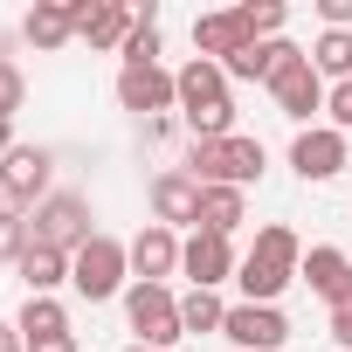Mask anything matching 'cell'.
Masks as SVG:
<instances>
[{"label": "cell", "mask_w": 352, "mask_h": 352, "mask_svg": "<svg viewBox=\"0 0 352 352\" xmlns=\"http://www.w3.org/2000/svg\"><path fill=\"white\" fill-rule=\"evenodd\" d=\"M14 270H21L28 297H56V290L69 283V256H63V249H42V242H28V256H21Z\"/></svg>", "instance_id": "ac0fdd59"}, {"label": "cell", "mask_w": 352, "mask_h": 352, "mask_svg": "<svg viewBox=\"0 0 352 352\" xmlns=\"http://www.w3.org/2000/svg\"><path fill=\"white\" fill-rule=\"evenodd\" d=\"M297 270H304V242H297V228H283V221L256 228V242H249V256H242V270H235L242 304H276V297L297 283Z\"/></svg>", "instance_id": "6da1fadb"}, {"label": "cell", "mask_w": 352, "mask_h": 352, "mask_svg": "<svg viewBox=\"0 0 352 352\" xmlns=\"http://www.w3.org/2000/svg\"><path fill=\"white\" fill-rule=\"evenodd\" d=\"M124 324H131L138 345H152V352H166V345L187 338V331H180V297H173L166 283H131V290H124Z\"/></svg>", "instance_id": "5b68a950"}, {"label": "cell", "mask_w": 352, "mask_h": 352, "mask_svg": "<svg viewBox=\"0 0 352 352\" xmlns=\"http://www.w3.org/2000/svg\"><path fill=\"white\" fill-rule=\"evenodd\" d=\"M249 49V35H242V14L228 8V14H201L194 21V56H208V63H228V56H242Z\"/></svg>", "instance_id": "e0dca14e"}, {"label": "cell", "mask_w": 352, "mask_h": 352, "mask_svg": "<svg viewBox=\"0 0 352 352\" xmlns=\"http://www.w3.org/2000/svg\"><path fill=\"white\" fill-rule=\"evenodd\" d=\"M263 166H270V152H263V138H214V145H194L187 152V173H194V180L201 187H256L263 180Z\"/></svg>", "instance_id": "3957f363"}, {"label": "cell", "mask_w": 352, "mask_h": 352, "mask_svg": "<svg viewBox=\"0 0 352 352\" xmlns=\"http://www.w3.org/2000/svg\"><path fill=\"white\" fill-rule=\"evenodd\" d=\"M21 104H28V76H21L14 56H0V118H14Z\"/></svg>", "instance_id": "4316f807"}, {"label": "cell", "mask_w": 352, "mask_h": 352, "mask_svg": "<svg viewBox=\"0 0 352 352\" xmlns=\"http://www.w3.org/2000/svg\"><path fill=\"white\" fill-rule=\"evenodd\" d=\"M124 69H152L159 63V8H152V0H145V8H138V21H131V35H124Z\"/></svg>", "instance_id": "7402d4cb"}, {"label": "cell", "mask_w": 352, "mask_h": 352, "mask_svg": "<svg viewBox=\"0 0 352 352\" xmlns=\"http://www.w3.org/2000/svg\"><path fill=\"white\" fill-rule=\"evenodd\" d=\"M290 166H297V180H338L352 166V138L331 131V124H304L290 138Z\"/></svg>", "instance_id": "52a82bcc"}, {"label": "cell", "mask_w": 352, "mask_h": 352, "mask_svg": "<svg viewBox=\"0 0 352 352\" xmlns=\"http://www.w3.org/2000/svg\"><path fill=\"white\" fill-rule=\"evenodd\" d=\"M69 290H76L83 304L124 297V290H131V249H124L118 235H90V242L69 256Z\"/></svg>", "instance_id": "7a4b0ae2"}, {"label": "cell", "mask_w": 352, "mask_h": 352, "mask_svg": "<svg viewBox=\"0 0 352 352\" xmlns=\"http://www.w3.org/2000/svg\"><path fill=\"white\" fill-rule=\"evenodd\" d=\"M49 194H56V152L49 145H14L8 159H0V208L35 214Z\"/></svg>", "instance_id": "277c9868"}, {"label": "cell", "mask_w": 352, "mask_h": 352, "mask_svg": "<svg viewBox=\"0 0 352 352\" xmlns=\"http://www.w3.org/2000/svg\"><path fill=\"white\" fill-rule=\"evenodd\" d=\"M152 221L173 228V235H180V228H201V180H194L187 166H166L159 180H152Z\"/></svg>", "instance_id": "9c48e42d"}, {"label": "cell", "mask_w": 352, "mask_h": 352, "mask_svg": "<svg viewBox=\"0 0 352 352\" xmlns=\"http://www.w3.org/2000/svg\"><path fill=\"white\" fill-rule=\"evenodd\" d=\"M297 276H304L331 311H338V304H352V256H345V249H331V242L304 249V270H297Z\"/></svg>", "instance_id": "2e32d148"}, {"label": "cell", "mask_w": 352, "mask_h": 352, "mask_svg": "<svg viewBox=\"0 0 352 352\" xmlns=\"http://www.w3.org/2000/svg\"><path fill=\"white\" fill-rule=\"evenodd\" d=\"M235 14H242V35H249V42H276L283 21H290L283 0H249V8H235Z\"/></svg>", "instance_id": "d4e9b609"}, {"label": "cell", "mask_w": 352, "mask_h": 352, "mask_svg": "<svg viewBox=\"0 0 352 352\" xmlns=\"http://www.w3.org/2000/svg\"><path fill=\"white\" fill-rule=\"evenodd\" d=\"M249 221V194L242 187H201V228L208 235H235Z\"/></svg>", "instance_id": "d6986e66"}, {"label": "cell", "mask_w": 352, "mask_h": 352, "mask_svg": "<svg viewBox=\"0 0 352 352\" xmlns=\"http://www.w3.org/2000/svg\"><path fill=\"white\" fill-rule=\"evenodd\" d=\"M221 338L242 345V352H283V345H290V318H283L276 304H228Z\"/></svg>", "instance_id": "ba28073f"}, {"label": "cell", "mask_w": 352, "mask_h": 352, "mask_svg": "<svg viewBox=\"0 0 352 352\" xmlns=\"http://www.w3.org/2000/svg\"><path fill=\"white\" fill-rule=\"evenodd\" d=\"M324 331H331V345H345V352H352V304H338V311H331V324H324Z\"/></svg>", "instance_id": "f1b7e54d"}, {"label": "cell", "mask_w": 352, "mask_h": 352, "mask_svg": "<svg viewBox=\"0 0 352 352\" xmlns=\"http://www.w3.org/2000/svg\"><path fill=\"white\" fill-rule=\"evenodd\" d=\"M28 352H76V331H63V338H35Z\"/></svg>", "instance_id": "f546056e"}, {"label": "cell", "mask_w": 352, "mask_h": 352, "mask_svg": "<svg viewBox=\"0 0 352 352\" xmlns=\"http://www.w3.org/2000/svg\"><path fill=\"white\" fill-rule=\"evenodd\" d=\"M173 83H180V118H187V124L208 118V111H221V104H235V97H228V69L208 63V56H194L187 69H173Z\"/></svg>", "instance_id": "4fadbf2b"}, {"label": "cell", "mask_w": 352, "mask_h": 352, "mask_svg": "<svg viewBox=\"0 0 352 352\" xmlns=\"http://www.w3.org/2000/svg\"><path fill=\"white\" fill-rule=\"evenodd\" d=\"M69 21H76V35L90 49H124L138 8H124V0H69Z\"/></svg>", "instance_id": "9a60e30c"}, {"label": "cell", "mask_w": 352, "mask_h": 352, "mask_svg": "<svg viewBox=\"0 0 352 352\" xmlns=\"http://www.w3.org/2000/svg\"><path fill=\"white\" fill-rule=\"evenodd\" d=\"M124 352H152V345H124Z\"/></svg>", "instance_id": "d6a6232c"}, {"label": "cell", "mask_w": 352, "mask_h": 352, "mask_svg": "<svg viewBox=\"0 0 352 352\" xmlns=\"http://www.w3.org/2000/svg\"><path fill=\"white\" fill-rule=\"evenodd\" d=\"M318 21L324 28H352V0H318Z\"/></svg>", "instance_id": "83f0119b"}, {"label": "cell", "mask_w": 352, "mask_h": 352, "mask_svg": "<svg viewBox=\"0 0 352 352\" xmlns=\"http://www.w3.org/2000/svg\"><path fill=\"white\" fill-rule=\"evenodd\" d=\"M28 242H35L28 214H14V208H0V263H21V256H28Z\"/></svg>", "instance_id": "484cf974"}, {"label": "cell", "mask_w": 352, "mask_h": 352, "mask_svg": "<svg viewBox=\"0 0 352 352\" xmlns=\"http://www.w3.org/2000/svg\"><path fill=\"white\" fill-rule=\"evenodd\" d=\"M21 35H28L35 49H69V42H76V21H69V8H56V0H42V8H28Z\"/></svg>", "instance_id": "ffe728a7"}, {"label": "cell", "mask_w": 352, "mask_h": 352, "mask_svg": "<svg viewBox=\"0 0 352 352\" xmlns=\"http://www.w3.org/2000/svg\"><path fill=\"white\" fill-rule=\"evenodd\" d=\"M131 283H166V276H180V235H173V228H159V221H145L131 242Z\"/></svg>", "instance_id": "8fae6325"}, {"label": "cell", "mask_w": 352, "mask_h": 352, "mask_svg": "<svg viewBox=\"0 0 352 352\" xmlns=\"http://www.w3.org/2000/svg\"><path fill=\"white\" fill-rule=\"evenodd\" d=\"M235 270H242V256H235L228 235H208V228L187 235V249H180V276H194V290H214V283H228Z\"/></svg>", "instance_id": "30bf717a"}, {"label": "cell", "mask_w": 352, "mask_h": 352, "mask_svg": "<svg viewBox=\"0 0 352 352\" xmlns=\"http://www.w3.org/2000/svg\"><path fill=\"white\" fill-rule=\"evenodd\" d=\"M270 97H276V111H283L290 124H311V118L324 111V97H331V90H324V76L311 69V49H304V63H290V69L270 83Z\"/></svg>", "instance_id": "5bb4252c"}, {"label": "cell", "mask_w": 352, "mask_h": 352, "mask_svg": "<svg viewBox=\"0 0 352 352\" xmlns=\"http://www.w3.org/2000/svg\"><path fill=\"white\" fill-rule=\"evenodd\" d=\"M28 228H35V242H42V249H63V256H76V249L97 235V228H90V201H83V194H69V187H63V194H49V201L28 214Z\"/></svg>", "instance_id": "8992f818"}, {"label": "cell", "mask_w": 352, "mask_h": 352, "mask_svg": "<svg viewBox=\"0 0 352 352\" xmlns=\"http://www.w3.org/2000/svg\"><path fill=\"white\" fill-rule=\"evenodd\" d=\"M14 152V118H0V159Z\"/></svg>", "instance_id": "1f68e13d"}, {"label": "cell", "mask_w": 352, "mask_h": 352, "mask_svg": "<svg viewBox=\"0 0 352 352\" xmlns=\"http://www.w3.org/2000/svg\"><path fill=\"white\" fill-rule=\"evenodd\" d=\"M221 324H228V304L214 290H187L180 297V331L187 338H221Z\"/></svg>", "instance_id": "44dd1931"}, {"label": "cell", "mask_w": 352, "mask_h": 352, "mask_svg": "<svg viewBox=\"0 0 352 352\" xmlns=\"http://www.w3.org/2000/svg\"><path fill=\"white\" fill-rule=\"evenodd\" d=\"M118 104L138 111V118H166L180 111V83H173V69H118Z\"/></svg>", "instance_id": "7c38bea8"}, {"label": "cell", "mask_w": 352, "mask_h": 352, "mask_svg": "<svg viewBox=\"0 0 352 352\" xmlns=\"http://www.w3.org/2000/svg\"><path fill=\"white\" fill-rule=\"evenodd\" d=\"M0 352H28V338H21L14 324H0Z\"/></svg>", "instance_id": "4dcf8cb0"}, {"label": "cell", "mask_w": 352, "mask_h": 352, "mask_svg": "<svg viewBox=\"0 0 352 352\" xmlns=\"http://www.w3.org/2000/svg\"><path fill=\"white\" fill-rule=\"evenodd\" d=\"M14 331H21L28 345H35V338H63V331H69V311H63L56 297H28L21 318H14Z\"/></svg>", "instance_id": "603a6c76"}, {"label": "cell", "mask_w": 352, "mask_h": 352, "mask_svg": "<svg viewBox=\"0 0 352 352\" xmlns=\"http://www.w3.org/2000/svg\"><path fill=\"white\" fill-rule=\"evenodd\" d=\"M311 69H318V76L352 83V28H324V35L311 42Z\"/></svg>", "instance_id": "cb8c5ba5"}]
</instances>
